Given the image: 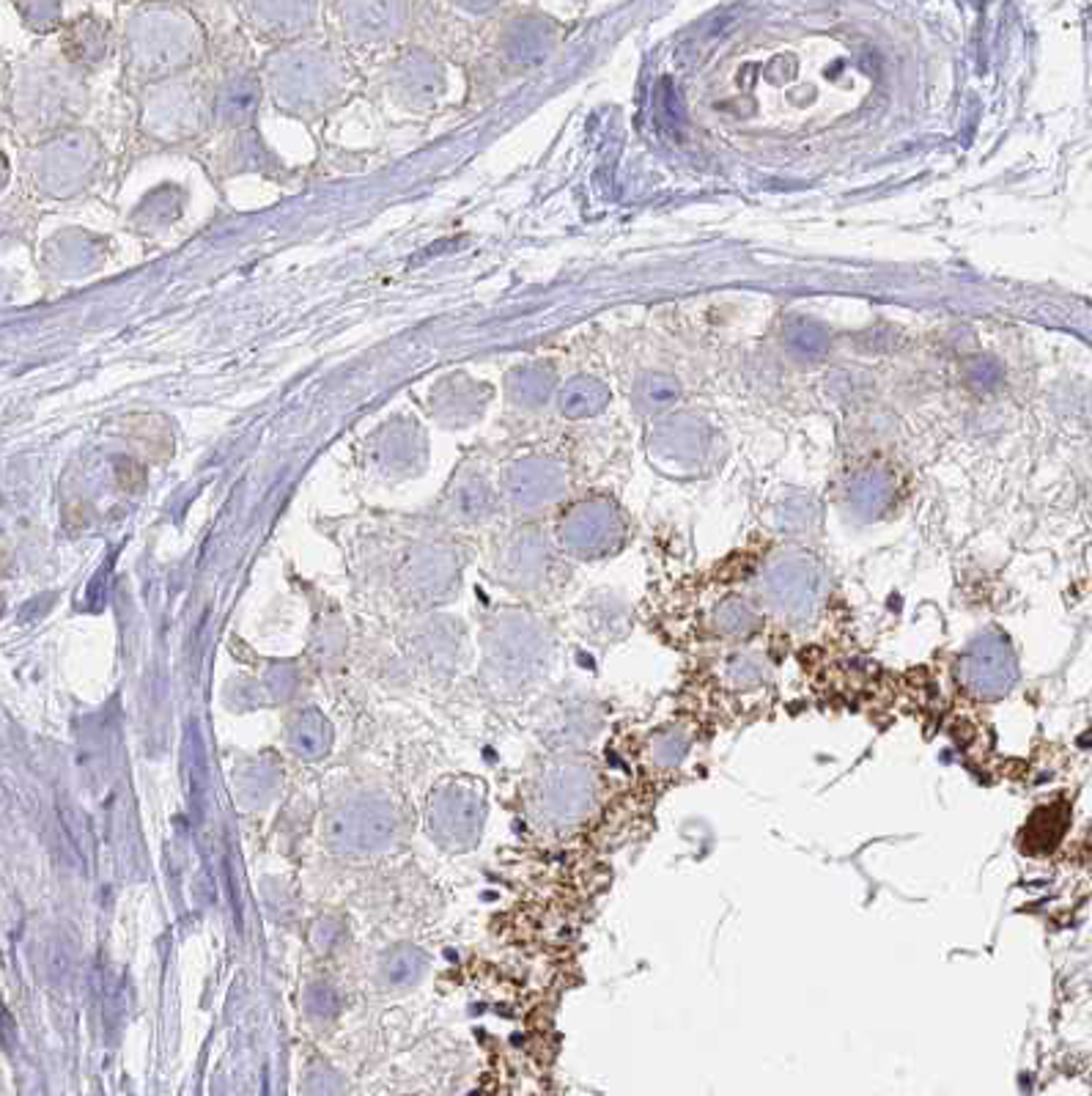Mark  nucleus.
Listing matches in <instances>:
<instances>
[{
  "label": "nucleus",
  "instance_id": "nucleus-4",
  "mask_svg": "<svg viewBox=\"0 0 1092 1096\" xmlns=\"http://www.w3.org/2000/svg\"><path fill=\"white\" fill-rule=\"evenodd\" d=\"M766 660L758 657V654H736V657L725 662V681H728V688L739 690V693H750V690L760 688L766 681Z\"/></svg>",
  "mask_w": 1092,
  "mask_h": 1096
},
{
  "label": "nucleus",
  "instance_id": "nucleus-5",
  "mask_svg": "<svg viewBox=\"0 0 1092 1096\" xmlns=\"http://www.w3.org/2000/svg\"><path fill=\"white\" fill-rule=\"evenodd\" d=\"M686 751H689V734L681 731V728H668L665 734H659L653 739V761L662 770H670V767H678L684 761Z\"/></svg>",
  "mask_w": 1092,
  "mask_h": 1096
},
{
  "label": "nucleus",
  "instance_id": "nucleus-3",
  "mask_svg": "<svg viewBox=\"0 0 1092 1096\" xmlns=\"http://www.w3.org/2000/svg\"><path fill=\"white\" fill-rule=\"evenodd\" d=\"M708 626L716 638H725V641H741V638H750L760 629V613L758 607L747 602L739 594H731V597L720 599L716 605L711 607L708 613Z\"/></svg>",
  "mask_w": 1092,
  "mask_h": 1096
},
{
  "label": "nucleus",
  "instance_id": "nucleus-2",
  "mask_svg": "<svg viewBox=\"0 0 1092 1096\" xmlns=\"http://www.w3.org/2000/svg\"><path fill=\"white\" fill-rule=\"evenodd\" d=\"M760 597L766 599L771 613L786 621H807L815 616L821 597V574L813 561L786 558L768 563L760 578Z\"/></svg>",
  "mask_w": 1092,
  "mask_h": 1096
},
{
  "label": "nucleus",
  "instance_id": "nucleus-1",
  "mask_svg": "<svg viewBox=\"0 0 1092 1096\" xmlns=\"http://www.w3.org/2000/svg\"><path fill=\"white\" fill-rule=\"evenodd\" d=\"M958 681L969 696L993 701L1016 681V654L999 629H985L958 660Z\"/></svg>",
  "mask_w": 1092,
  "mask_h": 1096
}]
</instances>
